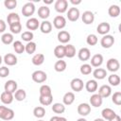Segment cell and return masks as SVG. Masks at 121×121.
Listing matches in <instances>:
<instances>
[{"mask_svg": "<svg viewBox=\"0 0 121 121\" xmlns=\"http://www.w3.org/2000/svg\"><path fill=\"white\" fill-rule=\"evenodd\" d=\"M14 117V111L6 107V106H0V118L6 121L11 120Z\"/></svg>", "mask_w": 121, "mask_h": 121, "instance_id": "6da1fadb", "label": "cell"}, {"mask_svg": "<svg viewBox=\"0 0 121 121\" xmlns=\"http://www.w3.org/2000/svg\"><path fill=\"white\" fill-rule=\"evenodd\" d=\"M31 78H32V80L36 83H43L44 82L46 79H47V75L45 72L42 71V70H37V71H34L31 75Z\"/></svg>", "mask_w": 121, "mask_h": 121, "instance_id": "7a4b0ae2", "label": "cell"}, {"mask_svg": "<svg viewBox=\"0 0 121 121\" xmlns=\"http://www.w3.org/2000/svg\"><path fill=\"white\" fill-rule=\"evenodd\" d=\"M35 12V6L32 2L26 3L22 8V14L25 17H30Z\"/></svg>", "mask_w": 121, "mask_h": 121, "instance_id": "3957f363", "label": "cell"}, {"mask_svg": "<svg viewBox=\"0 0 121 121\" xmlns=\"http://www.w3.org/2000/svg\"><path fill=\"white\" fill-rule=\"evenodd\" d=\"M55 10L59 13H64L68 9V1L67 0H57L54 5Z\"/></svg>", "mask_w": 121, "mask_h": 121, "instance_id": "277c9868", "label": "cell"}, {"mask_svg": "<svg viewBox=\"0 0 121 121\" xmlns=\"http://www.w3.org/2000/svg\"><path fill=\"white\" fill-rule=\"evenodd\" d=\"M114 43V38L112 35H104L100 40V44L103 48H111Z\"/></svg>", "mask_w": 121, "mask_h": 121, "instance_id": "5b68a950", "label": "cell"}, {"mask_svg": "<svg viewBox=\"0 0 121 121\" xmlns=\"http://www.w3.org/2000/svg\"><path fill=\"white\" fill-rule=\"evenodd\" d=\"M106 67H107V69H108L110 72L114 73V72L118 71L119 68H120L119 60H118L117 59L112 58V59L108 60V61H107V63H106Z\"/></svg>", "mask_w": 121, "mask_h": 121, "instance_id": "8992f818", "label": "cell"}, {"mask_svg": "<svg viewBox=\"0 0 121 121\" xmlns=\"http://www.w3.org/2000/svg\"><path fill=\"white\" fill-rule=\"evenodd\" d=\"M70 87L73 91L75 92H80L83 87H84V83H83V80L78 78H75L71 80L70 82Z\"/></svg>", "mask_w": 121, "mask_h": 121, "instance_id": "52a82bcc", "label": "cell"}, {"mask_svg": "<svg viewBox=\"0 0 121 121\" xmlns=\"http://www.w3.org/2000/svg\"><path fill=\"white\" fill-rule=\"evenodd\" d=\"M53 26L57 29H62L66 26V19L62 15H58L53 20Z\"/></svg>", "mask_w": 121, "mask_h": 121, "instance_id": "ba28073f", "label": "cell"}, {"mask_svg": "<svg viewBox=\"0 0 121 121\" xmlns=\"http://www.w3.org/2000/svg\"><path fill=\"white\" fill-rule=\"evenodd\" d=\"M79 15H80V13H79L78 9V8H75V7L74 8H70L68 9V11H67V18L71 22L78 21V18H79Z\"/></svg>", "mask_w": 121, "mask_h": 121, "instance_id": "9c48e42d", "label": "cell"}, {"mask_svg": "<svg viewBox=\"0 0 121 121\" xmlns=\"http://www.w3.org/2000/svg\"><path fill=\"white\" fill-rule=\"evenodd\" d=\"M91 112V106L88 103H80L78 106V113L82 117L87 116Z\"/></svg>", "mask_w": 121, "mask_h": 121, "instance_id": "30bf717a", "label": "cell"}, {"mask_svg": "<svg viewBox=\"0 0 121 121\" xmlns=\"http://www.w3.org/2000/svg\"><path fill=\"white\" fill-rule=\"evenodd\" d=\"M111 30V26L109 23L106 22H102L100 24H98V26H96V31L98 34L100 35H107Z\"/></svg>", "mask_w": 121, "mask_h": 121, "instance_id": "8fae6325", "label": "cell"}, {"mask_svg": "<svg viewBox=\"0 0 121 121\" xmlns=\"http://www.w3.org/2000/svg\"><path fill=\"white\" fill-rule=\"evenodd\" d=\"M81 19H82V22L85 25H91L95 21V14L90 10H86L82 13Z\"/></svg>", "mask_w": 121, "mask_h": 121, "instance_id": "7c38bea8", "label": "cell"}, {"mask_svg": "<svg viewBox=\"0 0 121 121\" xmlns=\"http://www.w3.org/2000/svg\"><path fill=\"white\" fill-rule=\"evenodd\" d=\"M26 28H27L29 31H31V30H36V29H38V28L40 27V22L38 21L37 18L32 17V18H29V19L26 21Z\"/></svg>", "mask_w": 121, "mask_h": 121, "instance_id": "4fadbf2b", "label": "cell"}, {"mask_svg": "<svg viewBox=\"0 0 121 121\" xmlns=\"http://www.w3.org/2000/svg\"><path fill=\"white\" fill-rule=\"evenodd\" d=\"M17 82L13 79H9L8 81H6L5 85H4V89L6 92H9V93H11V94H14L16 91H17Z\"/></svg>", "mask_w": 121, "mask_h": 121, "instance_id": "5bb4252c", "label": "cell"}, {"mask_svg": "<svg viewBox=\"0 0 121 121\" xmlns=\"http://www.w3.org/2000/svg\"><path fill=\"white\" fill-rule=\"evenodd\" d=\"M78 57L80 60L82 61H86L88 60L90 58H91V52H90V49L87 48V47H82L79 49L78 53Z\"/></svg>", "mask_w": 121, "mask_h": 121, "instance_id": "9a60e30c", "label": "cell"}, {"mask_svg": "<svg viewBox=\"0 0 121 121\" xmlns=\"http://www.w3.org/2000/svg\"><path fill=\"white\" fill-rule=\"evenodd\" d=\"M3 60H4V62L7 64V65H9V66H13V65H15V64H17V57L14 55V54H12V53H8V54H6L5 56H4V59H3Z\"/></svg>", "mask_w": 121, "mask_h": 121, "instance_id": "2e32d148", "label": "cell"}, {"mask_svg": "<svg viewBox=\"0 0 121 121\" xmlns=\"http://www.w3.org/2000/svg\"><path fill=\"white\" fill-rule=\"evenodd\" d=\"M98 95L102 97V98H106V97H109L111 95H112V88L110 85H102L99 87L98 89Z\"/></svg>", "mask_w": 121, "mask_h": 121, "instance_id": "e0dca14e", "label": "cell"}, {"mask_svg": "<svg viewBox=\"0 0 121 121\" xmlns=\"http://www.w3.org/2000/svg\"><path fill=\"white\" fill-rule=\"evenodd\" d=\"M57 37H58V41L60 43H67L71 40V35L66 30H60L58 33V36Z\"/></svg>", "mask_w": 121, "mask_h": 121, "instance_id": "ac0fdd59", "label": "cell"}, {"mask_svg": "<svg viewBox=\"0 0 121 121\" xmlns=\"http://www.w3.org/2000/svg\"><path fill=\"white\" fill-rule=\"evenodd\" d=\"M13 99H14L13 94L9 93V92H6V91H4L1 94V95H0V100L2 101L3 104H6V105H9V104L12 103Z\"/></svg>", "mask_w": 121, "mask_h": 121, "instance_id": "d6986e66", "label": "cell"}, {"mask_svg": "<svg viewBox=\"0 0 121 121\" xmlns=\"http://www.w3.org/2000/svg\"><path fill=\"white\" fill-rule=\"evenodd\" d=\"M52 27H53V26H52L51 22H49V21H47V20H43V21L40 24V30H41V32L43 33V34H48V33H50V32L52 31Z\"/></svg>", "mask_w": 121, "mask_h": 121, "instance_id": "ffe728a7", "label": "cell"}, {"mask_svg": "<svg viewBox=\"0 0 121 121\" xmlns=\"http://www.w3.org/2000/svg\"><path fill=\"white\" fill-rule=\"evenodd\" d=\"M103 102V98L98 95V94H94L91 95L90 97V103L92 106H94L95 108H98L102 105Z\"/></svg>", "mask_w": 121, "mask_h": 121, "instance_id": "44dd1931", "label": "cell"}, {"mask_svg": "<svg viewBox=\"0 0 121 121\" xmlns=\"http://www.w3.org/2000/svg\"><path fill=\"white\" fill-rule=\"evenodd\" d=\"M103 63V56L101 54H95L91 58V66L93 67H99Z\"/></svg>", "mask_w": 121, "mask_h": 121, "instance_id": "7402d4cb", "label": "cell"}, {"mask_svg": "<svg viewBox=\"0 0 121 121\" xmlns=\"http://www.w3.org/2000/svg\"><path fill=\"white\" fill-rule=\"evenodd\" d=\"M38 15L43 20L47 19L49 17V15H50V9L47 6H42V7H40L39 9H38Z\"/></svg>", "mask_w": 121, "mask_h": 121, "instance_id": "603a6c76", "label": "cell"}, {"mask_svg": "<svg viewBox=\"0 0 121 121\" xmlns=\"http://www.w3.org/2000/svg\"><path fill=\"white\" fill-rule=\"evenodd\" d=\"M97 81L95 79H90L85 83V89L89 93H95L97 90Z\"/></svg>", "mask_w": 121, "mask_h": 121, "instance_id": "cb8c5ba5", "label": "cell"}, {"mask_svg": "<svg viewBox=\"0 0 121 121\" xmlns=\"http://www.w3.org/2000/svg\"><path fill=\"white\" fill-rule=\"evenodd\" d=\"M115 112L113 111V110H112V109H110V108H105V109H103L102 110V112H101V115H102V118L104 119V120H111L112 118H113L114 116H115Z\"/></svg>", "mask_w": 121, "mask_h": 121, "instance_id": "d4e9b609", "label": "cell"}, {"mask_svg": "<svg viewBox=\"0 0 121 121\" xmlns=\"http://www.w3.org/2000/svg\"><path fill=\"white\" fill-rule=\"evenodd\" d=\"M62 101H63V104L66 105V106L71 105L75 101V94L73 92H67V93H65L64 95H63V97H62Z\"/></svg>", "mask_w": 121, "mask_h": 121, "instance_id": "484cf974", "label": "cell"}, {"mask_svg": "<svg viewBox=\"0 0 121 121\" xmlns=\"http://www.w3.org/2000/svg\"><path fill=\"white\" fill-rule=\"evenodd\" d=\"M93 76L95 79H103L107 76V71L103 68H95L93 72Z\"/></svg>", "mask_w": 121, "mask_h": 121, "instance_id": "4316f807", "label": "cell"}, {"mask_svg": "<svg viewBox=\"0 0 121 121\" xmlns=\"http://www.w3.org/2000/svg\"><path fill=\"white\" fill-rule=\"evenodd\" d=\"M64 51H65V57H67L69 59L75 57L76 52H77L76 51V47L73 44H70V43L64 45Z\"/></svg>", "mask_w": 121, "mask_h": 121, "instance_id": "83f0119b", "label": "cell"}, {"mask_svg": "<svg viewBox=\"0 0 121 121\" xmlns=\"http://www.w3.org/2000/svg\"><path fill=\"white\" fill-rule=\"evenodd\" d=\"M31 61H32V63H33L34 65H36V66L42 65V64L43 63V61H44V55L42 54V53H37V54H35V55L32 57Z\"/></svg>", "mask_w": 121, "mask_h": 121, "instance_id": "f1b7e54d", "label": "cell"}, {"mask_svg": "<svg viewBox=\"0 0 121 121\" xmlns=\"http://www.w3.org/2000/svg\"><path fill=\"white\" fill-rule=\"evenodd\" d=\"M120 12H121V9H120L119 6H117V5H112V6H110V8L108 9V13H109V15H110L111 17H113V18L118 17L119 14H120Z\"/></svg>", "mask_w": 121, "mask_h": 121, "instance_id": "f546056e", "label": "cell"}, {"mask_svg": "<svg viewBox=\"0 0 121 121\" xmlns=\"http://www.w3.org/2000/svg\"><path fill=\"white\" fill-rule=\"evenodd\" d=\"M17 22H20V16L18 15V13L16 12H10L9 14H8L7 16V23L9 26L14 24V23H17Z\"/></svg>", "mask_w": 121, "mask_h": 121, "instance_id": "4dcf8cb0", "label": "cell"}, {"mask_svg": "<svg viewBox=\"0 0 121 121\" xmlns=\"http://www.w3.org/2000/svg\"><path fill=\"white\" fill-rule=\"evenodd\" d=\"M39 101L43 106H49L52 104L53 101V95H40Z\"/></svg>", "mask_w": 121, "mask_h": 121, "instance_id": "1f68e13d", "label": "cell"}, {"mask_svg": "<svg viewBox=\"0 0 121 121\" xmlns=\"http://www.w3.org/2000/svg\"><path fill=\"white\" fill-rule=\"evenodd\" d=\"M54 55L56 58L61 60L65 57V51H64V45H57L54 49Z\"/></svg>", "mask_w": 121, "mask_h": 121, "instance_id": "d6a6232c", "label": "cell"}, {"mask_svg": "<svg viewBox=\"0 0 121 121\" xmlns=\"http://www.w3.org/2000/svg\"><path fill=\"white\" fill-rule=\"evenodd\" d=\"M13 96H14V99L15 100H17V101H23L26 97V91L24 89H17V91L14 93Z\"/></svg>", "mask_w": 121, "mask_h": 121, "instance_id": "836d02e7", "label": "cell"}, {"mask_svg": "<svg viewBox=\"0 0 121 121\" xmlns=\"http://www.w3.org/2000/svg\"><path fill=\"white\" fill-rule=\"evenodd\" d=\"M121 79H120V77L116 74H112L109 76L108 78V82L112 85V86H118L119 83H120Z\"/></svg>", "mask_w": 121, "mask_h": 121, "instance_id": "e575fe53", "label": "cell"}, {"mask_svg": "<svg viewBox=\"0 0 121 121\" xmlns=\"http://www.w3.org/2000/svg\"><path fill=\"white\" fill-rule=\"evenodd\" d=\"M66 67H67V64H66V62H65L64 60H57V61L55 62V64H54V69H55V71H57V72H63V71L66 69Z\"/></svg>", "mask_w": 121, "mask_h": 121, "instance_id": "d590c367", "label": "cell"}, {"mask_svg": "<svg viewBox=\"0 0 121 121\" xmlns=\"http://www.w3.org/2000/svg\"><path fill=\"white\" fill-rule=\"evenodd\" d=\"M52 111L55 113H63L65 112V106L63 103H54L52 105Z\"/></svg>", "mask_w": 121, "mask_h": 121, "instance_id": "8d00e7d4", "label": "cell"}, {"mask_svg": "<svg viewBox=\"0 0 121 121\" xmlns=\"http://www.w3.org/2000/svg\"><path fill=\"white\" fill-rule=\"evenodd\" d=\"M2 43L4 44H10L13 43V35L11 33H4L1 37H0Z\"/></svg>", "mask_w": 121, "mask_h": 121, "instance_id": "74e56055", "label": "cell"}, {"mask_svg": "<svg viewBox=\"0 0 121 121\" xmlns=\"http://www.w3.org/2000/svg\"><path fill=\"white\" fill-rule=\"evenodd\" d=\"M33 114L37 118H43L45 115V109L42 106L35 107L34 110H33Z\"/></svg>", "mask_w": 121, "mask_h": 121, "instance_id": "f35d334b", "label": "cell"}, {"mask_svg": "<svg viewBox=\"0 0 121 121\" xmlns=\"http://www.w3.org/2000/svg\"><path fill=\"white\" fill-rule=\"evenodd\" d=\"M13 49L17 54H22L25 51V45L21 41H15L13 42Z\"/></svg>", "mask_w": 121, "mask_h": 121, "instance_id": "ab89813d", "label": "cell"}, {"mask_svg": "<svg viewBox=\"0 0 121 121\" xmlns=\"http://www.w3.org/2000/svg\"><path fill=\"white\" fill-rule=\"evenodd\" d=\"M36 48H37V45H36V43L34 42H28L25 45V51L29 55L33 54L36 51Z\"/></svg>", "mask_w": 121, "mask_h": 121, "instance_id": "60d3db41", "label": "cell"}, {"mask_svg": "<svg viewBox=\"0 0 121 121\" xmlns=\"http://www.w3.org/2000/svg\"><path fill=\"white\" fill-rule=\"evenodd\" d=\"M40 95H52V90L50 88L49 85H46V84H43L40 87Z\"/></svg>", "mask_w": 121, "mask_h": 121, "instance_id": "b9f144b4", "label": "cell"}, {"mask_svg": "<svg viewBox=\"0 0 121 121\" xmlns=\"http://www.w3.org/2000/svg\"><path fill=\"white\" fill-rule=\"evenodd\" d=\"M9 30L11 31V34H18L21 32L22 30V25L20 22H17V23H14L12 25L9 26Z\"/></svg>", "mask_w": 121, "mask_h": 121, "instance_id": "7bdbcfd3", "label": "cell"}, {"mask_svg": "<svg viewBox=\"0 0 121 121\" xmlns=\"http://www.w3.org/2000/svg\"><path fill=\"white\" fill-rule=\"evenodd\" d=\"M97 42H98V39L95 34H89L86 38V43L91 46L95 45L97 43Z\"/></svg>", "mask_w": 121, "mask_h": 121, "instance_id": "ee69618b", "label": "cell"}, {"mask_svg": "<svg viewBox=\"0 0 121 121\" xmlns=\"http://www.w3.org/2000/svg\"><path fill=\"white\" fill-rule=\"evenodd\" d=\"M33 37H34V35H33L32 31H29V30L24 31V32L22 33V35H21V38L23 39V41L27 42V43H28V42H32Z\"/></svg>", "mask_w": 121, "mask_h": 121, "instance_id": "f6af8a7d", "label": "cell"}, {"mask_svg": "<svg viewBox=\"0 0 121 121\" xmlns=\"http://www.w3.org/2000/svg\"><path fill=\"white\" fill-rule=\"evenodd\" d=\"M80 73L84 76H87V75H90L92 73V66L88 63H84L80 66Z\"/></svg>", "mask_w": 121, "mask_h": 121, "instance_id": "bcb514c9", "label": "cell"}, {"mask_svg": "<svg viewBox=\"0 0 121 121\" xmlns=\"http://www.w3.org/2000/svg\"><path fill=\"white\" fill-rule=\"evenodd\" d=\"M112 101L117 106L121 105V92L113 93V95H112Z\"/></svg>", "mask_w": 121, "mask_h": 121, "instance_id": "7dc6e473", "label": "cell"}, {"mask_svg": "<svg viewBox=\"0 0 121 121\" xmlns=\"http://www.w3.org/2000/svg\"><path fill=\"white\" fill-rule=\"evenodd\" d=\"M4 6L6 7L7 9H13L17 6V1L16 0H5Z\"/></svg>", "mask_w": 121, "mask_h": 121, "instance_id": "c3c4849f", "label": "cell"}, {"mask_svg": "<svg viewBox=\"0 0 121 121\" xmlns=\"http://www.w3.org/2000/svg\"><path fill=\"white\" fill-rule=\"evenodd\" d=\"M9 75V69L7 66H1L0 67V77L6 78Z\"/></svg>", "mask_w": 121, "mask_h": 121, "instance_id": "681fc988", "label": "cell"}, {"mask_svg": "<svg viewBox=\"0 0 121 121\" xmlns=\"http://www.w3.org/2000/svg\"><path fill=\"white\" fill-rule=\"evenodd\" d=\"M7 28V24L4 20L0 19V33H4Z\"/></svg>", "mask_w": 121, "mask_h": 121, "instance_id": "f907efd6", "label": "cell"}, {"mask_svg": "<svg viewBox=\"0 0 121 121\" xmlns=\"http://www.w3.org/2000/svg\"><path fill=\"white\" fill-rule=\"evenodd\" d=\"M109 121H121V117L116 113V114H115V116H114L113 118H112L111 120H109Z\"/></svg>", "mask_w": 121, "mask_h": 121, "instance_id": "816d5d0a", "label": "cell"}, {"mask_svg": "<svg viewBox=\"0 0 121 121\" xmlns=\"http://www.w3.org/2000/svg\"><path fill=\"white\" fill-rule=\"evenodd\" d=\"M70 3L73 5H79L81 3V0H70Z\"/></svg>", "mask_w": 121, "mask_h": 121, "instance_id": "f5cc1de1", "label": "cell"}, {"mask_svg": "<svg viewBox=\"0 0 121 121\" xmlns=\"http://www.w3.org/2000/svg\"><path fill=\"white\" fill-rule=\"evenodd\" d=\"M49 121H59V116H52Z\"/></svg>", "mask_w": 121, "mask_h": 121, "instance_id": "db71d44e", "label": "cell"}, {"mask_svg": "<svg viewBox=\"0 0 121 121\" xmlns=\"http://www.w3.org/2000/svg\"><path fill=\"white\" fill-rule=\"evenodd\" d=\"M43 3H44V4L49 5V4H52V3H53V1H52V0H43Z\"/></svg>", "mask_w": 121, "mask_h": 121, "instance_id": "11a10c76", "label": "cell"}, {"mask_svg": "<svg viewBox=\"0 0 121 121\" xmlns=\"http://www.w3.org/2000/svg\"><path fill=\"white\" fill-rule=\"evenodd\" d=\"M59 121H67V119L65 117H62V116H59Z\"/></svg>", "mask_w": 121, "mask_h": 121, "instance_id": "9f6ffc18", "label": "cell"}, {"mask_svg": "<svg viewBox=\"0 0 121 121\" xmlns=\"http://www.w3.org/2000/svg\"><path fill=\"white\" fill-rule=\"evenodd\" d=\"M77 121H87V120H86L84 117H80V118H78Z\"/></svg>", "mask_w": 121, "mask_h": 121, "instance_id": "6f0895ef", "label": "cell"}, {"mask_svg": "<svg viewBox=\"0 0 121 121\" xmlns=\"http://www.w3.org/2000/svg\"><path fill=\"white\" fill-rule=\"evenodd\" d=\"M94 121H106V120H104L103 118H96V119H95Z\"/></svg>", "mask_w": 121, "mask_h": 121, "instance_id": "680465c9", "label": "cell"}, {"mask_svg": "<svg viewBox=\"0 0 121 121\" xmlns=\"http://www.w3.org/2000/svg\"><path fill=\"white\" fill-rule=\"evenodd\" d=\"M2 61H3V59H2V57H1V55H0V64L2 63Z\"/></svg>", "mask_w": 121, "mask_h": 121, "instance_id": "91938a15", "label": "cell"}, {"mask_svg": "<svg viewBox=\"0 0 121 121\" xmlns=\"http://www.w3.org/2000/svg\"><path fill=\"white\" fill-rule=\"evenodd\" d=\"M38 121H44V120H43V119H40V120H38Z\"/></svg>", "mask_w": 121, "mask_h": 121, "instance_id": "94428289", "label": "cell"}]
</instances>
